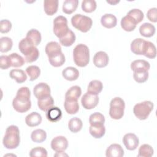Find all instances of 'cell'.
<instances>
[{
  "label": "cell",
  "instance_id": "cell-1",
  "mask_svg": "<svg viewBox=\"0 0 157 157\" xmlns=\"http://www.w3.org/2000/svg\"><path fill=\"white\" fill-rule=\"evenodd\" d=\"M31 92L26 86L19 88L17 92L16 96L12 101V105L14 109L20 113H24L28 111L31 107L30 100Z\"/></svg>",
  "mask_w": 157,
  "mask_h": 157
},
{
  "label": "cell",
  "instance_id": "cell-2",
  "mask_svg": "<svg viewBox=\"0 0 157 157\" xmlns=\"http://www.w3.org/2000/svg\"><path fill=\"white\" fill-rule=\"evenodd\" d=\"M20 142V131L18 126L15 125L8 126L2 139L3 145L7 149H14L18 147Z\"/></svg>",
  "mask_w": 157,
  "mask_h": 157
},
{
  "label": "cell",
  "instance_id": "cell-3",
  "mask_svg": "<svg viewBox=\"0 0 157 157\" xmlns=\"http://www.w3.org/2000/svg\"><path fill=\"white\" fill-rule=\"evenodd\" d=\"M73 58L75 64L79 67L87 66L90 61V50L83 44L77 45L73 50Z\"/></svg>",
  "mask_w": 157,
  "mask_h": 157
},
{
  "label": "cell",
  "instance_id": "cell-4",
  "mask_svg": "<svg viewBox=\"0 0 157 157\" xmlns=\"http://www.w3.org/2000/svg\"><path fill=\"white\" fill-rule=\"evenodd\" d=\"M71 23L78 30L83 33H86L91 29L93 21L88 16L77 13L71 18Z\"/></svg>",
  "mask_w": 157,
  "mask_h": 157
},
{
  "label": "cell",
  "instance_id": "cell-5",
  "mask_svg": "<svg viewBox=\"0 0 157 157\" xmlns=\"http://www.w3.org/2000/svg\"><path fill=\"white\" fill-rule=\"evenodd\" d=\"M125 103L123 99L120 97L113 98L110 102L109 115L115 120L121 119L124 115Z\"/></svg>",
  "mask_w": 157,
  "mask_h": 157
},
{
  "label": "cell",
  "instance_id": "cell-6",
  "mask_svg": "<svg viewBox=\"0 0 157 157\" xmlns=\"http://www.w3.org/2000/svg\"><path fill=\"white\" fill-rule=\"evenodd\" d=\"M153 109V102L150 101H145L136 104L134 106L133 112L137 118L143 120L148 118Z\"/></svg>",
  "mask_w": 157,
  "mask_h": 157
},
{
  "label": "cell",
  "instance_id": "cell-7",
  "mask_svg": "<svg viewBox=\"0 0 157 157\" xmlns=\"http://www.w3.org/2000/svg\"><path fill=\"white\" fill-rule=\"evenodd\" d=\"M53 33L59 39L66 35L69 31L67 18L62 15L57 16L53 20Z\"/></svg>",
  "mask_w": 157,
  "mask_h": 157
},
{
  "label": "cell",
  "instance_id": "cell-8",
  "mask_svg": "<svg viewBox=\"0 0 157 157\" xmlns=\"http://www.w3.org/2000/svg\"><path fill=\"white\" fill-rule=\"evenodd\" d=\"M81 103L85 109H92L99 103V97L96 94H93L86 92L81 99Z\"/></svg>",
  "mask_w": 157,
  "mask_h": 157
},
{
  "label": "cell",
  "instance_id": "cell-9",
  "mask_svg": "<svg viewBox=\"0 0 157 157\" xmlns=\"http://www.w3.org/2000/svg\"><path fill=\"white\" fill-rule=\"evenodd\" d=\"M67 147L68 141L64 136H56L54 137L51 142V147L56 152L64 151Z\"/></svg>",
  "mask_w": 157,
  "mask_h": 157
},
{
  "label": "cell",
  "instance_id": "cell-10",
  "mask_svg": "<svg viewBox=\"0 0 157 157\" xmlns=\"http://www.w3.org/2000/svg\"><path fill=\"white\" fill-rule=\"evenodd\" d=\"M123 142L128 150H134L139 144V138L133 133H127L123 138Z\"/></svg>",
  "mask_w": 157,
  "mask_h": 157
},
{
  "label": "cell",
  "instance_id": "cell-11",
  "mask_svg": "<svg viewBox=\"0 0 157 157\" xmlns=\"http://www.w3.org/2000/svg\"><path fill=\"white\" fill-rule=\"evenodd\" d=\"M50 86L44 82L37 84L33 89V93L37 99L50 96Z\"/></svg>",
  "mask_w": 157,
  "mask_h": 157
},
{
  "label": "cell",
  "instance_id": "cell-12",
  "mask_svg": "<svg viewBox=\"0 0 157 157\" xmlns=\"http://www.w3.org/2000/svg\"><path fill=\"white\" fill-rule=\"evenodd\" d=\"M109 56L103 51H99L95 53L93 57L94 64L99 68L105 67L109 63Z\"/></svg>",
  "mask_w": 157,
  "mask_h": 157
},
{
  "label": "cell",
  "instance_id": "cell-13",
  "mask_svg": "<svg viewBox=\"0 0 157 157\" xmlns=\"http://www.w3.org/2000/svg\"><path fill=\"white\" fill-rule=\"evenodd\" d=\"M150 67V63L144 59H137L131 63V69L134 72L148 71Z\"/></svg>",
  "mask_w": 157,
  "mask_h": 157
},
{
  "label": "cell",
  "instance_id": "cell-14",
  "mask_svg": "<svg viewBox=\"0 0 157 157\" xmlns=\"http://www.w3.org/2000/svg\"><path fill=\"white\" fill-rule=\"evenodd\" d=\"M146 40L142 38H136L131 44V50L136 55H143Z\"/></svg>",
  "mask_w": 157,
  "mask_h": 157
},
{
  "label": "cell",
  "instance_id": "cell-15",
  "mask_svg": "<svg viewBox=\"0 0 157 157\" xmlns=\"http://www.w3.org/2000/svg\"><path fill=\"white\" fill-rule=\"evenodd\" d=\"M105 155L107 157H121L124 155V150L120 144H113L107 148Z\"/></svg>",
  "mask_w": 157,
  "mask_h": 157
},
{
  "label": "cell",
  "instance_id": "cell-16",
  "mask_svg": "<svg viewBox=\"0 0 157 157\" xmlns=\"http://www.w3.org/2000/svg\"><path fill=\"white\" fill-rule=\"evenodd\" d=\"M36 47L30 42L28 39L24 38L21 39L18 44V48L21 53L25 55V56L29 55Z\"/></svg>",
  "mask_w": 157,
  "mask_h": 157
},
{
  "label": "cell",
  "instance_id": "cell-17",
  "mask_svg": "<svg viewBox=\"0 0 157 157\" xmlns=\"http://www.w3.org/2000/svg\"><path fill=\"white\" fill-rule=\"evenodd\" d=\"M101 23L103 26L107 28H112L117 25V17L112 13H105L101 17Z\"/></svg>",
  "mask_w": 157,
  "mask_h": 157
},
{
  "label": "cell",
  "instance_id": "cell-18",
  "mask_svg": "<svg viewBox=\"0 0 157 157\" xmlns=\"http://www.w3.org/2000/svg\"><path fill=\"white\" fill-rule=\"evenodd\" d=\"M25 122L30 127L36 126L42 122V117L38 112H33L26 117Z\"/></svg>",
  "mask_w": 157,
  "mask_h": 157
},
{
  "label": "cell",
  "instance_id": "cell-19",
  "mask_svg": "<svg viewBox=\"0 0 157 157\" xmlns=\"http://www.w3.org/2000/svg\"><path fill=\"white\" fill-rule=\"evenodd\" d=\"M62 75L66 80L69 81H74L78 78L79 76V72L75 67L69 66L63 70Z\"/></svg>",
  "mask_w": 157,
  "mask_h": 157
},
{
  "label": "cell",
  "instance_id": "cell-20",
  "mask_svg": "<svg viewBox=\"0 0 157 157\" xmlns=\"http://www.w3.org/2000/svg\"><path fill=\"white\" fill-rule=\"evenodd\" d=\"M64 106L66 112L69 114H75L79 110V105L77 99L65 98Z\"/></svg>",
  "mask_w": 157,
  "mask_h": 157
},
{
  "label": "cell",
  "instance_id": "cell-21",
  "mask_svg": "<svg viewBox=\"0 0 157 157\" xmlns=\"http://www.w3.org/2000/svg\"><path fill=\"white\" fill-rule=\"evenodd\" d=\"M62 112L57 107H52L46 112V117L51 122H56L61 118Z\"/></svg>",
  "mask_w": 157,
  "mask_h": 157
},
{
  "label": "cell",
  "instance_id": "cell-22",
  "mask_svg": "<svg viewBox=\"0 0 157 157\" xmlns=\"http://www.w3.org/2000/svg\"><path fill=\"white\" fill-rule=\"evenodd\" d=\"M58 7V0H45L44 1V11L48 15H53L57 12Z\"/></svg>",
  "mask_w": 157,
  "mask_h": 157
},
{
  "label": "cell",
  "instance_id": "cell-23",
  "mask_svg": "<svg viewBox=\"0 0 157 157\" xmlns=\"http://www.w3.org/2000/svg\"><path fill=\"white\" fill-rule=\"evenodd\" d=\"M50 64L54 67L61 66L65 62V56L62 52L48 56Z\"/></svg>",
  "mask_w": 157,
  "mask_h": 157
},
{
  "label": "cell",
  "instance_id": "cell-24",
  "mask_svg": "<svg viewBox=\"0 0 157 157\" xmlns=\"http://www.w3.org/2000/svg\"><path fill=\"white\" fill-rule=\"evenodd\" d=\"M54 100L50 95L42 99H38L37 101V105L39 108L44 112H47L50 108L53 107Z\"/></svg>",
  "mask_w": 157,
  "mask_h": 157
},
{
  "label": "cell",
  "instance_id": "cell-25",
  "mask_svg": "<svg viewBox=\"0 0 157 157\" xmlns=\"http://www.w3.org/2000/svg\"><path fill=\"white\" fill-rule=\"evenodd\" d=\"M139 32L142 36L150 37L155 33V27L150 23H144L139 27Z\"/></svg>",
  "mask_w": 157,
  "mask_h": 157
},
{
  "label": "cell",
  "instance_id": "cell-26",
  "mask_svg": "<svg viewBox=\"0 0 157 157\" xmlns=\"http://www.w3.org/2000/svg\"><path fill=\"white\" fill-rule=\"evenodd\" d=\"M9 76L18 83H23L27 78V75L25 71L21 69H12L9 72Z\"/></svg>",
  "mask_w": 157,
  "mask_h": 157
},
{
  "label": "cell",
  "instance_id": "cell-27",
  "mask_svg": "<svg viewBox=\"0 0 157 157\" xmlns=\"http://www.w3.org/2000/svg\"><path fill=\"white\" fill-rule=\"evenodd\" d=\"M26 38L31 42L34 46L39 45L42 39L40 33L36 29H30L27 33Z\"/></svg>",
  "mask_w": 157,
  "mask_h": 157
},
{
  "label": "cell",
  "instance_id": "cell-28",
  "mask_svg": "<svg viewBox=\"0 0 157 157\" xmlns=\"http://www.w3.org/2000/svg\"><path fill=\"white\" fill-rule=\"evenodd\" d=\"M136 23L127 15L123 17L121 20V26L126 31H132L136 27Z\"/></svg>",
  "mask_w": 157,
  "mask_h": 157
},
{
  "label": "cell",
  "instance_id": "cell-29",
  "mask_svg": "<svg viewBox=\"0 0 157 157\" xmlns=\"http://www.w3.org/2000/svg\"><path fill=\"white\" fill-rule=\"evenodd\" d=\"M90 134L96 139H99L104 136L105 132V128L104 124L91 125L89 128Z\"/></svg>",
  "mask_w": 157,
  "mask_h": 157
},
{
  "label": "cell",
  "instance_id": "cell-30",
  "mask_svg": "<svg viewBox=\"0 0 157 157\" xmlns=\"http://www.w3.org/2000/svg\"><path fill=\"white\" fill-rule=\"evenodd\" d=\"M103 88L102 83L98 80H91L88 86L87 92L93 94L98 95L100 93Z\"/></svg>",
  "mask_w": 157,
  "mask_h": 157
},
{
  "label": "cell",
  "instance_id": "cell-31",
  "mask_svg": "<svg viewBox=\"0 0 157 157\" xmlns=\"http://www.w3.org/2000/svg\"><path fill=\"white\" fill-rule=\"evenodd\" d=\"M78 4V0H65L63 4V11L65 13L71 14L76 10Z\"/></svg>",
  "mask_w": 157,
  "mask_h": 157
},
{
  "label": "cell",
  "instance_id": "cell-32",
  "mask_svg": "<svg viewBox=\"0 0 157 157\" xmlns=\"http://www.w3.org/2000/svg\"><path fill=\"white\" fill-rule=\"evenodd\" d=\"M75 35L71 29H69L66 35L59 39L61 44L64 47H69L72 45L75 42Z\"/></svg>",
  "mask_w": 157,
  "mask_h": 157
},
{
  "label": "cell",
  "instance_id": "cell-33",
  "mask_svg": "<svg viewBox=\"0 0 157 157\" xmlns=\"http://www.w3.org/2000/svg\"><path fill=\"white\" fill-rule=\"evenodd\" d=\"M81 94H82L81 88L77 85H74L71 86L66 91L65 94V98L78 100V99L81 96Z\"/></svg>",
  "mask_w": 157,
  "mask_h": 157
},
{
  "label": "cell",
  "instance_id": "cell-34",
  "mask_svg": "<svg viewBox=\"0 0 157 157\" xmlns=\"http://www.w3.org/2000/svg\"><path fill=\"white\" fill-rule=\"evenodd\" d=\"M83 126L82 121L78 117L72 118L68 123V128L69 130L74 133L80 131Z\"/></svg>",
  "mask_w": 157,
  "mask_h": 157
},
{
  "label": "cell",
  "instance_id": "cell-35",
  "mask_svg": "<svg viewBox=\"0 0 157 157\" xmlns=\"http://www.w3.org/2000/svg\"><path fill=\"white\" fill-rule=\"evenodd\" d=\"M31 138L34 142L41 143L45 140L47 138V133L42 129H37L32 132Z\"/></svg>",
  "mask_w": 157,
  "mask_h": 157
},
{
  "label": "cell",
  "instance_id": "cell-36",
  "mask_svg": "<svg viewBox=\"0 0 157 157\" xmlns=\"http://www.w3.org/2000/svg\"><path fill=\"white\" fill-rule=\"evenodd\" d=\"M45 53L48 56L52 55L53 54L57 53L61 51V45L56 42L52 41L48 42L45 46Z\"/></svg>",
  "mask_w": 157,
  "mask_h": 157
},
{
  "label": "cell",
  "instance_id": "cell-37",
  "mask_svg": "<svg viewBox=\"0 0 157 157\" xmlns=\"http://www.w3.org/2000/svg\"><path fill=\"white\" fill-rule=\"evenodd\" d=\"M143 55L149 58H154L156 57V47L152 42L146 40Z\"/></svg>",
  "mask_w": 157,
  "mask_h": 157
},
{
  "label": "cell",
  "instance_id": "cell-38",
  "mask_svg": "<svg viewBox=\"0 0 157 157\" xmlns=\"http://www.w3.org/2000/svg\"><path fill=\"white\" fill-rule=\"evenodd\" d=\"M89 123L93 126L104 124L105 123L104 116L101 113L94 112L90 116Z\"/></svg>",
  "mask_w": 157,
  "mask_h": 157
},
{
  "label": "cell",
  "instance_id": "cell-39",
  "mask_svg": "<svg viewBox=\"0 0 157 157\" xmlns=\"http://www.w3.org/2000/svg\"><path fill=\"white\" fill-rule=\"evenodd\" d=\"M10 58L11 66L18 67L22 66L25 64L24 58L17 53H12L9 55Z\"/></svg>",
  "mask_w": 157,
  "mask_h": 157
},
{
  "label": "cell",
  "instance_id": "cell-40",
  "mask_svg": "<svg viewBox=\"0 0 157 157\" xmlns=\"http://www.w3.org/2000/svg\"><path fill=\"white\" fill-rule=\"evenodd\" d=\"M127 15L131 17L136 23V24L141 22L143 20L144 17L142 11L139 9H132L130 10L128 12Z\"/></svg>",
  "mask_w": 157,
  "mask_h": 157
},
{
  "label": "cell",
  "instance_id": "cell-41",
  "mask_svg": "<svg viewBox=\"0 0 157 157\" xmlns=\"http://www.w3.org/2000/svg\"><path fill=\"white\" fill-rule=\"evenodd\" d=\"M13 45L12 40L8 37H2L0 39V51L2 53L10 50Z\"/></svg>",
  "mask_w": 157,
  "mask_h": 157
},
{
  "label": "cell",
  "instance_id": "cell-42",
  "mask_svg": "<svg viewBox=\"0 0 157 157\" xmlns=\"http://www.w3.org/2000/svg\"><path fill=\"white\" fill-rule=\"evenodd\" d=\"M153 149L148 144L142 145L139 149V153L137 156L139 157H150L153 155Z\"/></svg>",
  "mask_w": 157,
  "mask_h": 157
},
{
  "label": "cell",
  "instance_id": "cell-43",
  "mask_svg": "<svg viewBox=\"0 0 157 157\" xmlns=\"http://www.w3.org/2000/svg\"><path fill=\"white\" fill-rule=\"evenodd\" d=\"M26 72L29 75V80L33 81L37 79L40 74V69L37 66H29L26 69Z\"/></svg>",
  "mask_w": 157,
  "mask_h": 157
},
{
  "label": "cell",
  "instance_id": "cell-44",
  "mask_svg": "<svg viewBox=\"0 0 157 157\" xmlns=\"http://www.w3.org/2000/svg\"><path fill=\"white\" fill-rule=\"evenodd\" d=\"M97 4L94 0H83L82 2V10L87 13H90L95 10Z\"/></svg>",
  "mask_w": 157,
  "mask_h": 157
},
{
  "label": "cell",
  "instance_id": "cell-45",
  "mask_svg": "<svg viewBox=\"0 0 157 157\" xmlns=\"http://www.w3.org/2000/svg\"><path fill=\"white\" fill-rule=\"evenodd\" d=\"M29 156L31 157H34V156L46 157L47 156V151L45 148L42 147H37L31 150L29 153Z\"/></svg>",
  "mask_w": 157,
  "mask_h": 157
},
{
  "label": "cell",
  "instance_id": "cell-46",
  "mask_svg": "<svg viewBox=\"0 0 157 157\" xmlns=\"http://www.w3.org/2000/svg\"><path fill=\"white\" fill-rule=\"evenodd\" d=\"M133 77L135 81L137 83H144L146 82L148 78V71L134 72Z\"/></svg>",
  "mask_w": 157,
  "mask_h": 157
},
{
  "label": "cell",
  "instance_id": "cell-47",
  "mask_svg": "<svg viewBox=\"0 0 157 157\" xmlns=\"http://www.w3.org/2000/svg\"><path fill=\"white\" fill-rule=\"evenodd\" d=\"M12 28L11 22L7 20H1L0 21V31L2 33H7L10 31Z\"/></svg>",
  "mask_w": 157,
  "mask_h": 157
},
{
  "label": "cell",
  "instance_id": "cell-48",
  "mask_svg": "<svg viewBox=\"0 0 157 157\" xmlns=\"http://www.w3.org/2000/svg\"><path fill=\"white\" fill-rule=\"evenodd\" d=\"M39 56V52L37 47L34 48V50L28 55L25 57V59L27 63H33L37 59Z\"/></svg>",
  "mask_w": 157,
  "mask_h": 157
},
{
  "label": "cell",
  "instance_id": "cell-49",
  "mask_svg": "<svg viewBox=\"0 0 157 157\" xmlns=\"http://www.w3.org/2000/svg\"><path fill=\"white\" fill-rule=\"evenodd\" d=\"M0 66L2 69H7L11 66L9 56L1 55L0 56Z\"/></svg>",
  "mask_w": 157,
  "mask_h": 157
},
{
  "label": "cell",
  "instance_id": "cell-50",
  "mask_svg": "<svg viewBox=\"0 0 157 157\" xmlns=\"http://www.w3.org/2000/svg\"><path fill=\"white\" fill-rule=\"evenodd\" d=\"M156 12H157V9L156 7L150 8L148 10V12L147 13V17L150 21H151L152 22H155V23L157 21Z\"/></svg>",
  "mask_w": 157,
  "mask_h": 157
},
{
  "label": "cell",
  "instance_id": "cell-51",
  "mask_svg": "<svg viewBox=\"0 0 157 157\" xmlns=\"http://www.w3.org/2000/svg\"><path fill=\"white\" fill-rule=\"evenodd\" d=\"M55 156H67L68 155L67 154H66L64 151H59V152H56L55 155Z\"/></svg>",
  "mask_w": 157,
  "mask_h": 157
},
{
  "label": "cell",
  "instance_id": "cell-52",
  "mask_svg": "<svg viewBox=\"0 0 157 157\" xmlns=\"http://www.w3.org/2000/svg\"><path fill=\"white\" fill-rule=\"evenodd\" d=\"M120 2V1H107V2H108V3H109V4H113V5H114V4H116L117 3H118V2Z\"/></svg>",
  "mask_w": 157,
  "mask_h": 157
}]
</instances>
